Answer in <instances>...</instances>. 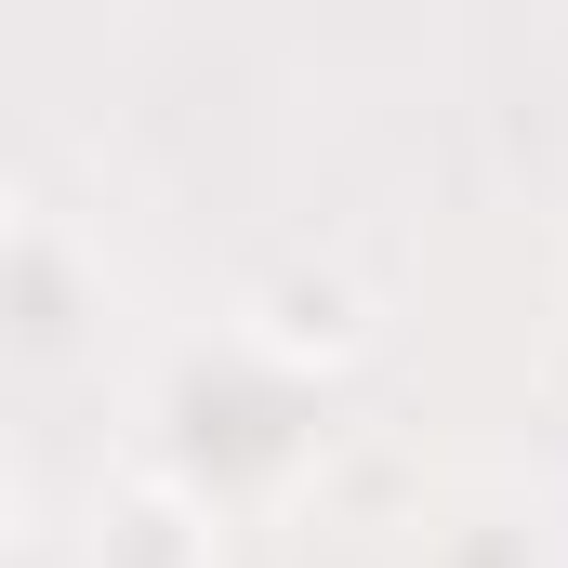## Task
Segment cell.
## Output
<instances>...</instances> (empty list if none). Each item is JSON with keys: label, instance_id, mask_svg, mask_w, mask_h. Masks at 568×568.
I'll list each match as a JSON object with an SVG mask.
<instances>
[{"label": "cell", "instance_id": "6da1fadb", "mask_svg": "<svg viewBox=\"0 0 568 568\" xmlns=\"http://www.w3.org/2000/svg\"><path fill=\"white\" fill-rule=\"evenodd\" d=\"M0 516H13V463H0Z\"/></svg>", "mask_w": 568, "mask_h": 568}]
</instances>
